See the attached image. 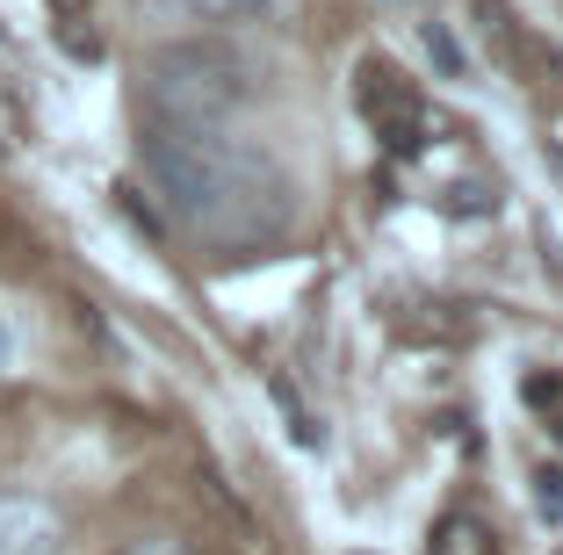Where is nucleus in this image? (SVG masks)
Listing matches in <instances>:
<instances>
[{
  "label": "nucleus",
  "mask_w": 563,
  "mask_h": 555,
  "mask_svg": "<svg viewBox=\"0 0 563 555\" xmlns=\"http://www.w3.org/2000/svg\"><path fill=\"white\" fill-rule=\"evenodd\" d=\"M433 555H492V548L477 541V526H470V520H448L441 541H433Z\"/></svg>",
  "instance_id": "423d86ee"
},
{
  "label": "nucleus",
  "mask_w": 563,
  "mask_h": 555,
  "mask_svg": "<svg viewBox=\"0 0 563 555\" xmlns=\"http://www.w3.org/2000/svg\"><path fill=\"white\" fill-rule=\"evenodd\" d=\"M15 354H22V332L8 325V318H0V376H8V368H15Z\"/></svg>",
  "instance_id": "9d476101"
},
{
  "label": "nucleus",
  "mask_w": 563,
  "mask_h": 555,
  "mask_svg": "<svg viewBox=\"0 0 563 555\" xmlns=\"http://www.w3.org/2000/svg\"><path fill=\"white\" fill-rule=\"evenodd\" d=\"M534 506L542 520H563V469H534Z\"/></svg>",
  "instance_id": "0eeeda50"
},
{
  "label": "nucleus",
  "mask_w": 563,
  "mask_h": 555,
  "mask_svg": "<svg viewBox=\"0 0 563 555\" xmlns=\"http://www.w3.org/2000/svg\"><path fill=\"white\" fill-rule=\"evenodd\" d=\"M145 180L159 188L166 217L224 253H253L289 231V180L261 145L232 137L224 123H166L145 115L137 137Z\"/></svg>",
  "instance_id": "f257e3e1"
},
{
  "label": "nucleus",
  "mask_w": 563,
  "mask_h": 555,
  "mask_svg": "<svg viewBox=\"0 0 563 555\" xmlns=\"http://www.w3.org/2000/svg\"><path fill=\"white\" fill-rule=\"evenodd\" d=\"M427 51L441 58L448 73H463V51H455V36H448V30H427Z\"/></svg>",
  "instance_id": "1a4fd4ad"
},
{
  "label": "nucleus",
  "mask_w": 563,
  "mask_h": 555,
  "mask_svg": "<svg viewBox=\"0 0 563 555\" xmlns=\"http://www.w3.org/2000/svg\"><path fill=\"white\" fill-rule=\"evenodd\" d=\"M253 66L232 44H166L145 66V115L166 123H224L232 109H246Z\"/></svg>",
  "instance_id": "f03ea898"
},
{
  "label": "nucleus",
  "mask_w": 563,
  "mask_h": 555,
  "mask_svg": "<svg viewBox=\"0 0 563 555\" xmlns=\"http://www.w3.org/2000/svg\"><path fill=\"white\" fill-rule=\"evenodd\" d=\"M0 555H66V520L30 490H8L0 498Z\"/></svg>",
  "instance_id": "20e7f679"
},
{
  "label": "nucleus",
  "mask_w": 563,
  "mask_h": 555,
  "mask_svg": "<svg viewBox=\"0 0 563 555\" xmlns=\"http://www.w3.org/2000/svg\"><path fill=\"white\" fill-rule=\"evenodd\" d=\"M196 8L202 22H232V30H253V22H282L289 15V0H181Z\"/></svg>",
  "instance_id": "39448f33"
},
{
  "label": "nucleus",
  "mask_w": 563,
  "mask_h": 555,
  "mask_svg": "<svg viewBox=\"0 0 563 555\" xmlns=\"http://www.w3.org/2000/svg\"><path fill=\"white\" fill-rule=\"evenodd\" d=\"M549 411H556V419H549V425H556V441H563V404H549Z\"/></svg>",
  "instance_id": "9b49d317"
},
{
  "label": "nucleus",
  "mask_w": 563,
  "mask_h": 555,
  "mask_svg": "<svg viewBox=\"0 0 563 555\" xmlns=\"http://www.w3.org/2000/svg\"><path fill=\"white\" fill-rule=\"evenodd\" d=\"M362 115L376 123V137H383V152H390V159H412V152L427 145L419 95H412V80H405L390 58H368V66H362Z\"/></svg>",
  "instance_id": "7ed1b4c3"
},
{
  "label": "nucleus",
  "mask_w": 563,
  "mask_h": 555,
  "mask_svg": "<svg viewBox=\"0 0 563 555\" xmlns=\"http://www.w3.org/2000/svg\"><path fill=\"white\" fill-rule=\"evenodd\" d=\"M123 555H188V541H174V534H145V541H131Z\"/></svg>",
  "instance_id": "6e6552de"
}]
</instances>
